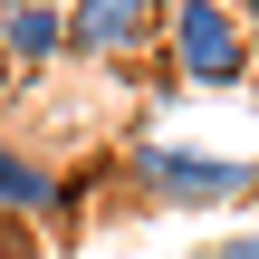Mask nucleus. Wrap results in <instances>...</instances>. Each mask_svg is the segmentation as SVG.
I'll return each instance as SVG.
<instances>
[{
    "label": "nucleus",
    "instance_id": "f257e3e1",
    "mask_svg": "<svg viewBox=\"0 0 259 259\" xmlns=\"http://www.w3.org/2000/svg\"><path fill=\"white\" fill-rule=\"evenodd\" d=\"M125 183H135L144 202H163V211H221V202H250L259 192V154L135 135V144H125Z\"/></svg>",
    "mask_w": 259,
    "mask_h": 259
},
{
    "label": "nucleus",
    "instance_id": "f03ea898",
    "mask_svg": "<svg viewBox=\"0 0 259 259\" xmlns=\"http://www.w3.org/2000/svg\"><path fill=\"white\" fill-rule=\"evenodd\" d=\"M163 67L183 87H211V96L250 87L259 38H250V19H240V0H173L163 10Z\"/></svg>",
    "mask_w": 259,
    "mask_h": 259
},
{
    "label": "nucleus",
    "instance_id": "7ed1b4c3",
    "mask_svg": "<svg viewBox=\"0 0 259 259\" xmlns=\"http://www.w3.org/2000/svg\"><path fill=\"white\" fill-rule=\"evenodd\" d=\"M173 0H67V58H144Z\"/></svg>",
    "mask_w": 259,
    "mask_h": 259
},
{
    "label": "nucleus",
    "instance_id": "20e7f679",
    "mask_svg": "<svg viewBox=\"0 0 259 259\" xmlns=\"http://www.w3.org/2000/svg\"><path fill=\"white\" fill-rule=\"evenodd\" d=\"M48 211H67V173L19 135H0V221H48Z\"/></svg>",
    "mask_w": 259,
    "mask_h": 259
},
{
    "label": "nucleus",
    "instance_id": "39448f33",
    "mask_svg": "<svg viewBox=\"0 0 259 259\" xmlns=\"http://www.w3.org/2000/svg\"><path fill=\"white\" fill-rule=\"evenodd\" d=\"M0 48H10L19 77L58 67L67 58V0H0Z\"/></svg>",
    "mask_w": 259,
    "mask_h": 259
},
{
    "label": "nucleus",
    "instance_id": "423d86ee",
    "mask_svg": "<svg viewBox=\"0 0 259 259\" xmlns=\"http://www.w3.org/2000/svg\"><path fill=\"white\" fill-rule=\"evenodd\" d=\"M202 259H259V231H231V240H211Z\"/></svg>",
    "mask_w": 259,
    "mask_h": 259
},
{
    "label": "nucleus",
    "instance_id": "0eeeda50",
    "mask_svg": "<svg viewBox=\"0 0 259 259\" xmlns=\"http://www.w3.org/2000/svg\"><path fill=\"white\" fill-rule=\"evenodd\" d=\"M10 96H19V67H10V48H0V106H10Z\"/></svg>",
    "mask_w": 259,
    "mask_h": 259
},
{
    "label": "nucleus",
    "instance_id": "6e6552de",
    "mask_svg": "<svg viewBox=\"0 0 259 259\" xmlns=\"http://www.w3.org/2000/svg\"><path fill=\"white\" fill-rule=\"evenodd\" d=\"M240 19H250V38H259V0H240Z\"/></svg>",
    "mask_w": 259,
    "mask_h": 259
},
{
    "label": "nucleus",
    "instance_id": "1a4fd4ad",
    "mask_svg": "<svg viewBox=\"0 0 259 259\" xmlns=\"http://www.w3.org/2000/svg\"><path fill=\"white\" fill-rule=\"evenodd\" d=\"M250 87H259V67H250Z\"/></svg>",
    "mask_w": 259,
    "mask_h": 259
}]
</instances>
